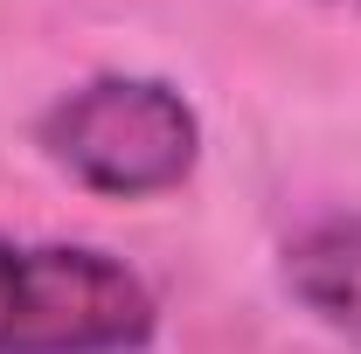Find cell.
Returning a JSON list of instances; mask_svg holds the SVG:
<instances>
[{"mask_svg":"<svg viewBox=\"0 0 361 354\" xmlns=\"http://www.w3.org/2000/svg\"><path fill=\"white\" fill-rule=\"evenodd\" d=\"M160 334V299L97 243L0 236V354H139Z\"/></svg>","mask_w":361,"mask_h":354,"instance_id":"7a4b0ae2","label":"cell"},{"mask_svg":"<svg viewBox=\"0 0 361 354\" xmlns=\"http://www.w3.org/2000/svg\"><path fill=\"white\" fill-rule=\"evenodd\" d=\"M278 285L334 341L361 348V216H319L278 243Z\"/></svg>","mask_w":361,"mask_h":354,"instance_id":"3957f363","label":"cell"},{"mask_svg":"<svg viewBox=\"0 0 361 354\" xmlns=\"http://www.w3.org/2000/svg\"><path fill=\"white\" fill-rule=\"evenodd\" d=\"M35 146L63 174L111 195V202H153L195 174L202 160V118L167 77H90L63 90L35 118Z\"/></svg>","mask_w":361,"mask_h":354,"instance_id":"6da1fadb","label":"cell"},{"mask_svg":"<svg viewBox=\"0 0 361 354\" xmlns=\"http://www.w3.org/2000/svg\"><path fill=\"white\" fill-rule=\"evenodd\" d=\"M326 7H348V14H361V0H326Z\"/></svg>","mask_w":361,"mask_h":354,"instance_id":"277c9868","label":"cell"}]
</instances>
